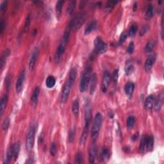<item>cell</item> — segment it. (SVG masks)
Returning <instances> with one entry per match:
<instances>
[{
  "instance_id": "35",
  "label": "cell",
  "mask_w": 164,
  "mask_h": 164,
  "mask_svg": "<svg viewBox=\"0 0 164 164\" xmlns=\"http://www.w3.org/2000/svg\"><path fill=\"white\" fill-rule=\"evenodd\" d=\"M154 40H150L149 41H148L147 44L146 46V48H145V51L147 53L151 52L153 49L154 47Z\"/></svg>"
},
{
  "instance_id": "25",
  "label": "cell",
  "mask_w": 164,
  "mask_h": 164,
  "mask_svg": "<svg viewBox=\"0 0 164 164\" xmlns=\"http://www.w3.org/2000/svg\"><path fill=\"white\" fill-rule=\"evenodd\" d=\"M76 70L74 68L72 69L70 72H69V79L67 81L70 83L72 87L74 83V81L76 80Z\"/></svg>"
},
{
  "instance_id": "1",
  "label": "cell",
  "mask_w": 164,
  "mask_h": 164,
  "mask_svg": "<svg viewBox=\"0 0 164 164\" xmlns=\"http://www.w3.org/2000/svg\"><path fill=\"white\" fill-rule=\"evenodd\" d=\"M85 118H84V128L83 132H82L80 139V145L81 146H83L86 142L87 138L88 137V133H89L90 124L92 120V109L89 102L86 101L85 105Z\"/></svg>"
},
{
  "instance_id": "37",
  "label": "cell",
  "mask_w": 164,
  "mask_h": 164,
  "mask_svg": "<svg viewBox=\"0 0 164 164\" xmlns=\"http://www.w3.org/2000/svg\"><path fill=\"white\" fill-rule=\"evenodd\" d=\"M128 31H124V32L122 33V34L121 35V36H120L119 38V44H122L124 43L128 37Z\"/></svg>"
},
{
  "instance_id": "48",
  "label": "cell",
  "mask_w": 164,
  "mask_h": 164,
  "mask_svg": "<svg viewBox=\"0 0 164 164\" xmlns=\"http://www.w3.org/2000/svg\"><path fill=\"white\" fill-rule=\"evenodd\" d=\"M5 28V23L3 21V20H1V23H0V33L1 34L3 33V32L4 31V29Z\"/></svg>"
},
{
  "instance_id": "36",
  "label": "cell",
  "mask_w": 164,
  "mask_h": 164,
  "mask_svg": "<svg viewBox=\"0 0 164 164\" xmlns=\"http://www.w3.org/2000/svg\"><path fill=\"white\" fill-rule=\"evenodd\" d=\"M135 123V117H133V116L128 117V119H127V121H126L127 127L129 129L131 128L134 126Z\"/></svg>"
},
{
  "instance_id": "47",
  "label": "cell",
  "mask_w": 164,
  "mask_h": 164,
  "mask_svg": "<svg viewBox=\"0 0 164 164\" xmlns=\"http://www.w3.org/2000/svg\"><path fill=\"white\" fill-rule=\"evenodd\" d=\"M118 1H109L107 2L106 5V8H112L113 7H114V5L117 3Z\"/></svg>"
},
{
  "instance_id": "45",
  "label": "cell",
  "mask_w": 164,
  "mask_h": 164,
  "mask_svg": "<svg viewBox=\"0 0 164 164\" xmlns=\"http://www.w3.org/2000/svg\"><path fill=\"white\" fill-rule=\"evenodd\" d=\"M118 78H119V69H115V70L113 72L112 79L115 83H117L118 81Z\"/></svg>"
},
{
  "instance_id": "46",
  "label": "cell",
  "mask_w": 164,
  "mask_h": 164,
  "mask_svg": "<svg viewBox=\"0 0 164 164\" xmlns=\"http://www.w3.org/2000/svg\"><path fill=\"white\" fill-rule=\"evenodd\" d=\"M148 30H149V26H148L147 25H144V26L141 28V29L140 30V35L143 36L148 31Z\"/></svg>"
},
{
  "instance_id": "2",
  "label": "cell",
  "mask_w": 164,
  "mask_h": 164,
  "mask_svg": "<svg viewBox=\"0 0 164 164\" xmlns=\"http://www.w3.org/2000/svg\"><path fill=\"white\" fill-rule=\"evenodd\" d=\"M103 121L102 115L100 113H97L94 119L92 130H91V139L92 143H96L99 137V131L101 127Z\"/></svg>"
},
{
  "instance_id": "33",
  "label": "cell",
  "mask_w": 164,
  "mask_h": 164,
  "mask_svg": "<svg viewBox=\"0 0 164 164\" xmlns=\"http://www.w3.org/2000/svg\"><path fill=\"white\" fill-rule=\"evenodd\" d=\"M138 30V26H137V24H132L131 27L130 28V29L128 31V35L132 37H134L135 35V34H136L137 31Z\"/></svg>"
},
{
  "instance_id": "32",
  "label": "cell",
  "mask_w": 164,
  "mask_h": 164,
  "mask_svg": "<svg viewBox=\"0 0 164 164\" xmlns=\"http://www.w3.org/2000/svg\"><path fill=\"white\" fill-rule=\"evenodd\" d=\"M154 7L152 4H149L148 6V8L147 9L146 13V17L147 19H151L153 17L154 15Z\"/></svg>"
},
{
  "instance_id": "42",
  "label": "cell",
  "mask_w": 164,
  "mask_h": 164,
  "mask_svg": "<svg viewBox=\"0 0 164 164\" xmlns=\"http://www.w3.org/2000/svg\"><path fill=\"white\" fill-rule=\"evenodd\" d=\"M134 49H135V44L134 42H131L130 43V44L128 45L126 51L128 53H129V54H132L134 51Z\"/></svg>"
},
{
  "instance_id": "13",
  "label": "cell",
  "mask_w": 164,
  "mask_h": 164,
  "mask_svg": "<svg viewBox=\"0 0 164 164\" xmlns=\"http://www.w3.org/2000/svg\"><path fill=\"white\" fill-rule=\"evenodd\" d=\"M38 55H39V49H38L37 48H35L33 50L32 54L31 55V57L29 61V69L30 71H32L34 68V66L36 63Z\"/></svg>"
},
{
  "instance_id": "43",
  "label": "cell",
  "mask_w": 164,
  "mask_h": 164,
  "mask_svg": "<svg viewBox=\"0 0 164 164\" xmlns=\"http://www.w3.org/2000/svg\"><path fill=\"white\" fill-rule=\"evenodd\" d=\"M7 7V1H3L0 4V12L1 13L3 14L5 11L6 8Z\"/></svg>"
},
{
  "instance_id": "39",
  "label": "cell",
  "mask_w": 164,
  "mask_h": 164,
  "mask_svg": "<svg viewBox=\"0 0 164 164\" xmlns=\"http://www.w3.org/2000/svg\"><path fill=\"white\" fill-rule=\"evenodd\" d=\"M83 162V153L81 152H78L76 153V163H81Z\"/></svg>"
},
{
  "instance_id": "38",
  "label": "cell",
  "mask_w": 164,
  "mask_h": 164,
  "mask_svg": "<svg viewBox=\"0 0 164 164\" xmlns=\"http://www.w3.org/2000/svg\"><path fill=\"white\" fill-rule=\"evenodd\" d=\"M147 136L145 135L140 140V150L141 151H144L146 147V142H147Z\"/></svg>"
},
{
  "instance_id": "40",
  "label": "cell",
  "mask_w": 164,
  "mask_h": 164,
  "mask_svg": "<svg viewBox=\"0 0 164 164\" xmlns=\"http://www.w3.org/2000/svg\"><path fill=\"white\" fill-rule=\"evenodd\" d=\"M50 154L53 156H55L56 154V146L55 142H52L50 148Z\"/></svg>"
},
{
  "instance_id": "19",
  "label": "cell",
  "mask_w": 164,
  "mask_h": 164,
  "mask_svg": "<svg viewBox=\"0 0 164 164\" xmlns=\"http://www.w3.org/2000/svg\"><path fill=\"white\" fill-rule=\"evenodd\" d=\"M39 92H40L39 87H35V88L33 90L32 95H31V105H32L33 107H35L37 106V104L38 102V99H39Z\"/></svg>"
},
{
  "instance_id": "16",
  "label": "cell",
  "mask_w": 164,
  "mask_h": 164,
  "mask_svg": "<svg viewBox=\"0 0 164 164\" xmlns=\"http://www.w3.org/2000/svg\"><path fill=\"white\" fill-rule=\"evenodd\" d=\"M110 152L108 147H102L101 150L99 154V159L103 162H106L110 158Z\"/></svg>"
},
{
  "instance_id": "15",
  "label": "cell",
  "mask_w": 164,
  "mask_h": 164,
  "mask_svg": "<svg viewBox=\"0 0 164 164\" xmlns=\"http://www.w3.org/2000/svg\"><path fill=\"white\" fill-rule=\"evenodd\" d=\"M97 155V147L95 143H92V146L90 147L89 153V161L90 163H94L95 162V159Z\"/></svg>"
},
{
  "instance_id": "23",
  "label": "cell",
  "mask_w": 164,
  "mask_h": 164,
  "mask_svg": "<svg viewBox=\"0 0 164 164\" xmlns=\"http://www.w3.org/2000/svg\"><path fill=\"white\" fill-rule=\"evenodd\" d=\"M14 155V144H11L10 147L8 148V151L7 153V156H6L5 159L3 162V163H8L11 161V159L13 158Z\"/></svg>"
},
{
  "instance_id": "22",
  "label": "cell",
  "mask_w": 164,
  "mask_h": 164,
  "mask_svg": "<svg viewBox=\"0 0 164 164\" xmlns=\"http://www.w3.org/2000/svg\"><path fill=\"white\" fill-rule=\"evenodd\" d=\"M64 3H65L64 1H58L57 3H56V7H55L56 15L58 19H60V18L61 17L63 6H64Z\"/></svg>"
},
{
  "instance_id": "10",
  "label": "cell",
  "mask_w": 164,
  "mask_h": 164,
  "mask_svg": "<svg viewBox=\"0 0 164 164\" xmlns=\"http://www.w3.org/2000/svg\"><path fill=\"white\" fill-rule=\"evenodd\" d=\"M156 61L155 54H151L147 58L144 64V69L147 72H149L152 69L153 64Z\"/></svg>"
},
{
  "instance_id": "31",
  "label": "cell",
  "mask_w": 164,
  "mask_h": 164,
  "mask_svg": "<svg viewBox=\"0 0 164 164\" xmlns=\"http://www.w3.org/2000/svg\"><path fill=\"white\" fill-rule=\"evenodd\" d=\"M76 7V1L74 0L70 1L69 3L67 8V13L69 15H72L74 11V9Z\"/></svg>"
},
{
  "instance_id": "3",
  "label": "cell",
  "mask_w": 164,
  "mask_h": 164,
  "mask_svg": "<svg viewBox=\"0 0 164 164\" xmlns=\"http://www.w3.org/2000/svg\"><path fill=\"white\" fill-rule=\"evenodd\" d=\"M87 19V14L85 12H81L80 13L75 15L72 19V20L70 21L69 24L68 28L71 30L72 29L78 30L80 28L83 23L85 22Z\"/></svg>"
},
{
  "instance_id": "26",
  "label": "cell",
  "mask_w": 164,
  "mask_h": 164,
  "mask_svg": "<svg viewBox=\"0 0 164 164\" xmlns=\"http://www.w3.org/2000/svg\"><path fill=\"white\" fill-rule=\"evenodd\" d=\"M134 71V65L131 61H128L125 65V72L127 76L133 73Z\"/></svg>"
},
{
  "instance_id": "17",
  "label": "cell",
  "mask_w": 164,
  "mask_h": 164,
  "mask_svg": "<svg viewBox=\"0 0 164 164\" xmlns=\"http://www.w3.org/2000/svg\"><path fill=\"white\" fill-rule=\"evenodd\" d=\"M97 83V75L96 73H94L91 74L90 79V94H93L94 91H95L96 89Z\"/></svg>"
},
{
  "instance_id": "49",
  "label": "cell",
  "mask_w": 164,
  "mask_h": 164,
  "mask_svg": "<svg viewBox=\"0 0 164 164\" xmlns=\"http://www.w3.org/2000/svg\"><path fill=\"white\" fill-rule=\"evenodd\" d=\"M138 138V134L136 133V134L133 135V137H132V140H133V141L137 140Z\"/></svg>"
},
{
  "instance_id": "9",
  "label": "cell",
  "mask_w": 164,
  "mask_h": 164,
  "mask_svg": "<svg viewBox=\"0 0 164 164\" xmlns=\"http://www.w3.org/2000/svg\"><path fill=\"white\" fill-rule=\"evenodd\" d=\"M110 81H111V76L108 71H105L103 74V81H102V91L105 93L108 89Z\"/></svg>"
},
{
  "instance_id": "24",
  "label": "cell",
  "mask_w": 164,
  "mask_h": 164,
  "mask_svg": "<svg viewBox=\"0 0 164 164\" xmlns=\"http://www.w3.org/2000/svg\"><path fill=\"white\" fill-rule=\"evenodd\" d=\"M97 26V22L95 20H93L90 22V23L88 24V26L85 28V34L88 35L92 31H93Z\"/></svg>"
},
{
  "instance_id": "11",
  "label": "cell",
  "mask_w": 164,
  "mask_h": 164,
  "mask_svg": "<svg viewBox=\"0 0 164 164\" xmlns=\"http://www.w3.org/2000/svg\"><path fill=\"white\" fill-rule=\"evenodd\" d=\"M25 77H26V72H25V71H23V72H21V75L19 76V77L18 78L16 82L15 89H16L17 93H20L21 92L24 85V81L25 80Z\"/></svg>"
},
{
  "instance_id": "21",
  "label": "cell",
  "mask_w": 164,
  "mask_h": 164,
  "mask_svg": "<svg viewBox=\"0 0 164 164\" xmlns=\"http://www.w3.org/2000/svg\"><path fill=\"white\" fill-rule=\"evenodd\" d=\"M8 100V95L7 94H5V95L2 97L1 99V103H0V115H1V116H2L3 114L6 107H7Z\"/></svg>"
},
{
  "instance_id": "27",
  "label": "cell",
  "mask_w": 164,
  "mask_h": 164,
  "mask_svg": "<svg viewBox=\"0 0 164 164\" xmlns=\"http://www.w3.org/2000/svg\"><path fill=\"white\" fill-rule=\"evenodd\" d=\"M72 113H73L74 117H77L79 115V111H80V103H79L78 99L74 100L73 105H72Z\"/></svg>"
},
{
  "instance_id": "28",
  "label": "cell",
  "mask_w": 164,
  "mask_h": 164,
  "mask_svg": "<svg viewBox=\"0 0 164 164\" xmlns=\"http://www.w3.org/2000/svg\"><path fill=\"white\" fill-rule=\"evenodd\" d=\"M153 147H154V137L153 136L147 137L146 148L148 151H153Z\"/></svg>"
},
{
  "instance_id": "12",
  "label": "cell",
  "mask_w": 164,
  "mask_h": 164,
  "mask_svg": "<svg viewBox=\"0 0 164 164\" xmlns=\"http://www.w3.org/2000/svg\"><path fill=\"white\" fill-rule=\"evenodd\" d=\"M135 90V84L131 81L128 82L124 86V91L128 98L131 99Z\"/></svg>"
},
{
  "instance_id": "4",
  "label": "cell",
  "mask_w": 164,
  "mask_h": 164,
  "mask_svg": "<svg viewBox=\"0 0 164 164\" xmlns=\"http://www.w3.org/2000/svg\"><path fill=\"white\" fill-rule=\"evenodd\" d=\"M91 72L92 69L90 67H86L83 71V74L81 75V78L80 82V90L81 92H84L87 89V87L89 85L90 79L91 76Z\"/></svg>"
},
{
  "instance_id": "6",
  "label": "cell",
  "mask_w": 164,
  "mask_h": 164,
  "mask_svg": "<svg viewBox=\"0 0 164 164\" xmlns=\"http://www.w3.org/2000/svg\"><path fill=\"white\" fill-rule=\"evenodd\" d=\"M68 41H66L62 39V42L58 46L57 49H56L55 55V62L56 64H59L61 62L62 59V56L64 54V52L66 49V46H67Z\"/></svg>"
},
{
  "instance_id": "7",
  "label": "cell",
  "mask_w": 164,
  "mask_h": 164,
  "mask_svg": "<svg viewBox=\"0 0 164 164\" xmlns=\"http://www.w3.org/2000/svg\"><path fill=\"white\" fill-rule=\"evenodd\" d=\"M94 46L95 50L98 54L105 53L107 50V45L100 37H96L94 40Z\"/></svg>"
},
{
  "instance_id": "18",
  "label": "cell",
  "mask_w": 164,
  "mask_h": 164,
  "mask_svg": "<svg viewBox=\"0 0 164 164\" xmlns=\"http://www.w3.org/2000/svg\"><path fill=\"white\" fill-rule=\"evenodd\" d=\"M154 99H155V97L153 94H151L146 97L145 101V108L147 110H151L153 108Z\"/></svg>"
},
{
  "instance_id": "5",
  "label": "cell",
  "mask_w": 164,
  "mask_h": 164,
  "mask_svg": "<svg viewBox=\"0 0 164 164\" xmlns=\"http://www.w3.org/2000/svg\"><path fill=\"white\" fill-rule=\"evenodd\" d=\"M36 127L35 125H31L26 136V149L28 151H30L34 146L35 136Z\"/></svg>"
},
{
  "instance_id": "30",
  "label": "cell",
  "mask_w": 164,
  "mask_h": 164,
  "mask_svg": "<svg viewBox=\"0 0 164 164\" xmlns=\"http://www.w3.org/2000/svg\"><path fill=\"white\" fill-rule=\"evenodd\" d=\"M20 149H21V143L20 142H17L14 145V155H13V158L14 160L15 161L19 156V151H20Z\"/></svg>"
},
{
  "instance_id": "44",
  "label": "cell",
  "mask_w": 164,
  "mask_h": 164,
  "mask_svg": "<svg viewBox=\"0 0 164 164\" xmlns=\"http://www.w3.org/2000/svg\"><path fill=\"white\" fill-rule=\"evenodd\" d=\"M74 135H75V129H72L71 130V131L69 132V140L70 143H72L74 142Z\"/></svg>"
},
{
  "instance_id": "8",
  "label": "cell",
  "mask_w": 164,
  "mask_h": 164,
  "mask_svg": "<svg viewBox=\"0 0 164 164\" xmlns=\"http://www.w3.org/2000/svg\"><path fill=\"white\" fill-rule=\"evenodd\" d=\"M71 85L70 83L67 81L64 84V87H63L62 95H61V101L62 103H65L68 99V97L70 93V90L71 89Z\"/></svg>"
},
{
  "instance_id": "29",
  "label": "cell",
  "mask_w": 164,
  "mask_h": 164,
  "mask_svg": "<svg viewBox=\"0 0 164 164\" xmlns=\"http://www.w3.org/2000/svg\"><path fill=\"white\" fill-rule=\"evenodd\" d=\"M56 83L55 78L53 76H49L47 78L46 80V87L49 88V89H51L55 86Z\"/></svg>"
},
{
  "instance_id": "41",
  "label": "cell",
  "mask_w": 164,
  "mask_h": 164,
  "mask_svg": "<svg viewBox=\"0 0 164 164\" xmlns=\"http://www.w3.org/2000/svg\"><path fill=\"white\" fill-rule=\"evenodd\" d=\"M9 125H10V120H9L8 118H7V119H5L3 123L2 124V128L3 130L4 131H7L8 127H9Z\"/></svg>"
},
{
  "instance_id": "34",
  "label": "cell",
  "mask_w": 164,
  "mask_h": 164,
  "mask_svg": "<svg viewBox=\"0 0 164 164\" xmlns=\"http://www.w3.org/2000/svg\"><path fill=\"white\" fill-rule=\"evenodd\" d=\"M30 15H28L27 17L25 19V23L23 27V33H27L28 30H29L30 28Z\"/></svg>"
},
{
  "instance_id": "20",
  "label": "cell",
  "mask_w": 164,
  "mask_h": 164,
  "mask_svg": "<svg viewBox=\"0 0 164 164\" xmlns=\"http://www.w3.org/2000/svg\"><path fill=\"white\" fill-rule=\"evenodd\" d=\"M163 95L162 93L158 96L156 98L154 99V108L155 109L156 111H160L162 108V106L163 105Z\"/></svg>"
},
{
  "instance_id": "14",
  "label": "cell",
  "mask_w": 164,
  "mask_h": 164,
  "mask_svg": "<svg viewBox=\"0 0 164 164\" xmlns=\"http://www.w3.org/2000/svg\"><path fill=\"white\" fill-rule=\"evenodd\" d=\"M10 54V50L9 49H5V51L3 52L1 59H0V68H1V71H3L5 66L6 65V62L8 57V56Z\"/></svg>"
}]
</instances>
